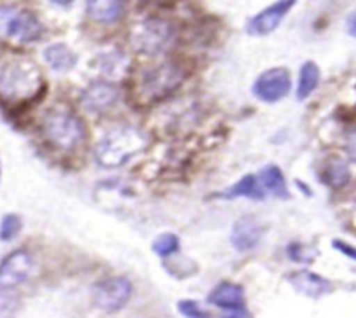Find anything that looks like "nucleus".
<instances>
[{
  "mask_svg": "<svg viewBox=\"0 0 356 318\" xmlns=\"http://www.w3.org/2000/svg\"><path fill=\"white\" fill-rule=\"evenodd\" d=\"M40 86V70L32 61L22 58L0 61V97L4 100H29L35 97Z\"/></svg>",
  "mask_w": 356,
  "mask_h": 318,
  "instance_id": "nucleus-1",
  "label": "nucleus"
},
{
  "mask_svg": "<svg viewBox=\"0 0 356 318\" xmlns=\"http://www.w3.org/2000/svg\"><path fill=\"white\" fill-rule=\"evenodd\" d=\"M145 147L142 133L131 126L115 128L98 142L95 157L104 168H119Z\"/></svg>",
  "mask_w": 356,
  "mask_h": 318,
  "instance_id": "nucleus-2",
  "label": "nucleus"
},
{
  "mask_svg": "<svg viewBox=\"0 0 356 318\" xmlns=\"http://www.w3.org/2000/svg\"><path fill=\"white\" fill-rule=\"evenodd\" d=\"M186 81V72L177 63H159L142 72L138 79V95L147 104L163 102L182 86Z\"/></svg>",
  "mask_w": 356,
  "mask_h": 318,
  "instance_id": "nucleus-3",
  "label": "nucleus"
},
{
  "mask_svg": "<svg viewBox=\"0 0 356 318\" xmlns=\"http://www.w3.org/2000/svg\"><path fill=\"white\" fill-rule=\"evenodd\" d=\"M42 133L58 149L72 150L86 138V126L72 109L54 107L44 118Z\"/></svg>",
  "mask_w": 356,
  "mask_h": 318,
  "instance_id": "nucleus-4",
  "label": "nucleus"
},
{
  "mask_svg": "<svg viewBox=\"0 0 356 318\" xmlns=\"http://www.w3.org/2000/svg\"><path fill=\"white\" fill-rule=\"evenodd\" d=\"M133 296V283L126 276H111L98 282L93 289V301L105 313L121 311Z\"/></svg>",
  "mask_w": 356,
  "mask_h": 318,
  "instance_id": "nucleus-5",
  "label": "nucleus"
},
{
  "mask_svg": "<svg viewBox=\"0 0 356 318\" xmlns=\"http://www.w3.org/2000/svg\"><path fill=\"white\" fill-rule=\"evenodd\" d=\"M292 91V77L290 72L283 67L264 70L252 86V93L257 100L264 104H278Z\"/></svg>",
  "mask_w": 356,
  "mask_h": 318,
  "instance_id": "nucleus-6",
  "label": "nucleus"
},
{
  "mask_svg": "<svg viewBox=\"0 0 356 318\" xmlns=\"http://www.w3.org/2000/svg\"><path fill=\"white\" fill-rule=\"evenodd\" d=\"M173 29L161 19H147L133 33V44L140 53L161 54L173 42Z\"/></svg>",
  "mask_w": 356,
  "mask_h": 318,
  "instance_id": "nucleus-7",
  "label": "nucleus"
},
{
  "mask_svg": "<svg viewBox=\"0 0 356 318\" xmlns=\"http://www.w3.org/2000/svg\"><path fill=\"white\" fill-rule=\"evenodd\" d=\"M33 271V257L25 248H16L0 261V290H11L25 283Z\"/></svg>",
  "mask_w": 356,
  "mask_h": 318,
  "instance_id": "nucleus-8",
  "label": "nucleus"
},
{
  "mask_svg": "<svg viewBox=\"0 0 356 318\" xmlns=\"http://www.w3.org/2000/svg\"><path fill=\"white\" fill-rule=\"evenodd\" d=\"M264 224L255 215H243L232 224L231 229V245L239 254L253 252L260 245L264 238Z\"/></svg>",
  "mask_w": 356,
  "mask_h": 318,
  "instance_id": "nucleus-9",
  "label": "nucleus"
},
{
  "mask_svg": "<svg viewBox=\"0 0 356 318\" xmlns=\"http://www.w3.org/2000/svg\"><path fill=\"white\" fill-rule=\"evenodd\" d=\"M297 0H276L260 13H257L246 25V32L255 37H266L275 32L285 16L292 11Z\"/></svg>",
  "mask_w": 356,
  "mask_h": 318,
  "instance_id": "nucleus-10",
  "label": "nucleus"
},
{
  "mask_svg": "<svg viewBox=\"0 0 356 318\" xmlns=\"http://www.w3.org/2000/svg\"><path fill=\"white\" fill-rule=\"evenodd\" d=\"M121 91L111 81H95L89 84L81 95V104L84 111L93 112V114H100V112L108 111L118 104Z\"/></svg>",
  "mask_w": 356,
  "mask_h": 318,
  "instance_id": "nucleus-11",
  "label": "nucleus"
},
{
  "mask_svg": "<svg viewBox=\"0 0 356 318\" xmlns=\"http://www.w3.org/2000/svg\"><path fill=\"white\" fill-rule=\"evenodd\" d=\"M42 33V25L37 16L30 11H18L11 16L8 25V37L16 42H33Z\"/></svg>",
  "mask_w": 356,
  "mask_h": 318,
  "instance_id": "nucleus-12",
  "label": "nucleus"
},
{
  "mask_svg": "<svg viewBox=\"0 0 356 318\" xmlns=\"http://www.w3.org/2000/svg\"><path fill=\"white\" fill-rule=\"evenodd\" d=\"M289 282L292 283V287L297 292L306 297H311V299H320V297L332 292V283L327 278L313 271H307V269L292 273L289 276Z\"/></svg>",
  "mask_w": 356,
  "mask_h": 318,
  "instance_id": "nucleus-13",
  "label": "nucleus"
},
{
  "mask_svg": "<svg viewBox=\"0 0 356 318\" xmlns=\"http://www.w3.org/2000/svg\"><path fill=\"white\" fill-rule=\"evenodd\" d=\"M208 303L211 306H217L220 310H239V308H246L245 299V289L239 283L234 282H220L215 285L208 296Z\"/></svg>",
  "mask_w": 356,
  "mask_h": 318,
  "instance_id": "nucleus-14",
  "label": "nucleus"
},
{
  "mask_svg": "<svg viewBox=\"0 0 356 318\" xmlns=\"http://www.w3.org/2000/svg\"><path fill=\"white\" fill-rule=\"evenodd\" d=\"M259 182L267 196H275L278 200H290V189L286 186V179L282 168L276 165H267L257 173Z\"/></svg>",
  "mask_w": 356,
  "mask_h": 318,
  "instance_id": "nucleus-15",
  "label": "nucleus"
},
{
  "mask_svg": "<svg viewBox=\"0 0 356 318\" xmlns=\"http://www.w3.org/2000/svg\"><path fill=\"white\" fill-rule=\"evenodd\" d=\"M89 18L98 23H114L124 15V0H88Z\"/></svg>",
  "mask_w": 356,
  "mask_h": 318,
  "instance_id": "nucleus-16",
  "label": "nucleus"
},
{
  "mask_svg": "<svg viewBox=\"0 0 356 318\" xmlns=\"http://www.w3.org/2000/svg\"><path fill=\"white\" fill-rule=\"evenodd\" d=\"M321 180L332 189H341L351 180V170L342 157L330 156L321 166Z\"/></svg>",
  "mask_w": 356,
  "mask_h": 318,
  "instance_id": "nucleus-17",
  "label": "nucleus"
},
{
  "mask_svg": "<svg viewBox=\"0 0 356 318\" xmlns=\"http://www.w3.org/2000/svg\"><path fill=\"white\" fill-rule=\"evenodd\" d=\"M222 198L225 200H238V198H246L252 201H262L266 200L267 194L264 193L262 186L259 182V177L248 173V175L241 177L236 184H232L227 191L222 193Z\"/></svg>",
  "mask_w": 356,
  "mask_h": 318,
  "instance_id": "nucleus-18",
  "label": "nucleus"
},
{
  "mask_svg": "<svg viewBox=\"0 0 356 318\" xmlns=\"http://www.w3.org/2000/svg\"><path fill=\"white\" fill-rule=\"evenodd\" d=\"M44 60L54 72H70L77 65V54L63 42L51 44L44 49Z\"/></svg>",
  "mask_w": 356,
  "mask_h": 318,
  "instance_id": "nucleus-19",
  "label": "nucleus"
},
{
  "mask_svg": "<svg viewBox=\"0 0 356 318\" xmlns=\"http://www.w3.org/2000/svg\"><path fill=\"white\" fill-rule=\"evenodd\" d=\"M320 84V67L314 61H306L299 70V83L296 88V97L299 102L307 100L316 91Z\"/></svg>",
  "mask_w": 356,
  "mask_h": 318,
  "instance_id": "nucleus-20",
  "label": "nucleus"
},
{
  "mask_svg": "<svg viewBox=\"0 0 356 318\" xmlns=\"http://www.w3.org/2000/svg\"><path fill=\"white\" fill-rule=\"evenodd\" d=\"M178 251H180V240L173 232H163L152 241V252L161 259L171 257Z\"/></svg>",
  "mask_w": 356,
  "mask_h": 318,
  "instance_id": "nucleus-21",
  "label": "nucleus"
},
{
  "mask_svg": "<svg viewBox=\"0 0 356 318\" xmlns=\"http://www.w3.org/2000/svg\"><path fill=\"white\" fill-rule=\"evenodd\" d=\"M23 221L18 214H6L0 218V241H13L22 232Z\"/></svg>",
  "mask_w": 356,
  "mask_h": 318,
  "instance_id": "nucleus-22",
  "label": "nucleus"
},
{
  "mask_svg": "<svg viewBox=\"0 0 356 318\" xmlns=\"http://www.w3.org/2000/svg\"><path fill=\"white\" fill-rule=\"evenodd\" d=\"M286 255L290 261L297 262V264H309L316 257V252L307 245L300 244V241H292L286 245Z\"/></svg>",
  "mask_w": 356,
  "mask_h": 318,
  "instance_id": "nucleus-23",
  "label": "nucleus"
},
{
  "mask_svg": "<svg viewBox=\"0 0 356 318\" xmlns=\"http://www.w3.org/2000/svg\"><path fill=\"white\" fill-rule=\"evenodd\" d=\"M178 311L186 318H211V315L194 299H184L177 304Z\"/></svg>",
  "mask_w": 356,
  "mask_h": 318,
  "instance_id": "nucleus-24",
  "label": "nucleus"
},
{
  "mask_svg": "<svg viewBox=\"0 0 356 318\" xmlns=\"http://www.w3.org/2000/svg\"><path fill=\"white\" fill-rule=\"evenodd\" d=\"M15 8H0V39L8 37V25L11 16L15 15Z\"/></svg>",
  "mask_w": 356,
  "mask_h": 318,
  "instance_id": "nucleus-25",
  "label": "nucleus"
},
{
  "mask_svg": "<svg viewBox=\"0 0 356 318\" xmlns=\"http://www.w3.org/2000/svg\"><path fill=\"white\" fill-rule=\"evenodd\" d=\"M332 245H334L335 251L341 252L342 255H346V257L356 261V248L355 247H351V245L346 244V241H342V240H334V244Z\"/></svg>",
  "mask_w": 356,
  "mask_h": 318,
  "instance_id": "nucleus-26",
  "label": "nucleus"
},
{
  "mask_svg": "<svg viewBox=\"0 0 356 318\" xmlns=\"http://www.w3.org/2000/svg\"><path fill=\"white\" fill-rule=\"evenodd\" d=\"M222 318H253V317L248 313V310H246V308H239V310L224 311Z\"/></svg>",
  "mask_w": 356,
  "mask_h": 318,
  "instance_id": "nucleus-27",
  "label": "nucleus"
},
{
  "mask_svg": "<svg viewBox=\"0 0 356 318\" xmlns=\"http://www.w3.org/2000/svg\"><path fill=\"white\" fill-rule=\"evenodd\" d=\"M348 33L356 39V11L348 18Z\"/></svg>",
  "mask_w": 356,
  "mask_h": 318,
  "instance_id": "nucleus-28",
  "label": "nucleus"
},
{
  "mask_svg": "<svg viewBox=\"0 0 356 318\" xmlns=\"http://www.w3.org/2000/svg\"><path fill=\"white\" fill-rule=\"evenodd\" d=\"M348 154H349V157H351L353 161H356V136L351 140V142H349Z\"/></svg>",
  "mask_w": 356,
  "mask_h": 318,
  "instance_id": "nucleus-29",
  "label": "nucleus"
},
{
  "mask_svg": "<svg viewBox=\"0 0 356 318\" xmlns=\"http://www.w3.org/2000/svg\"><path fill=\"white\" fill-rule=\"evenodd\" d=\"M49 2H53L56 6H70L74 0H49Z\"/></svg>",
  "mask_w": 356,
  "mask_h": 318,
  "instance_id": "nucleus-30",
  "label": "nucleus"
},
{
  "mask_svg": "<svg viewBox=\"0 0 356 318\" xmlns=\"http://www.w3.org/2000/svg\"><path fill=\"white\" fill-rule=\"evenodd\" d=\"M0 175H2V163H0Z\"/></svg>",
  "mask_w": 356,
  "mask_h": 318,
  "instance_id": "nucleus-31",
  "label": "nucleus"
}]
</instances>
